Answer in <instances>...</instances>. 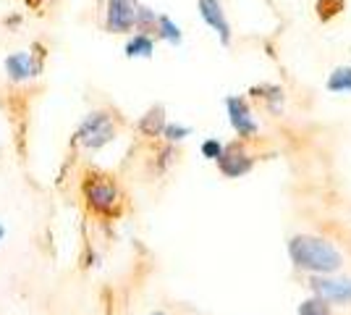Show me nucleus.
Masks as SVG:
<instances>
[{"label":"nucleus","mask_w":351,"mask_h":315,"mask_svg":"<svg viewBox=\"0 0 351 315\" xmlns=\"http://www.w3.org/2000/svg\"><path fill=\"white\" fill-rule=\"evenodd\" d=\"M289 255L296 268L309 270V273H336L341 268V253L328 240L320 237H293L289 242Z\"/></svg>","instance_id":"obj_1"},{"label":"nucleus","mask_w":351,"mask_h":315,"mask_svg":"<svg viewBox=\"0 0 351 315\" xmlns=\"http://www.w3.org/2000/svg\"><path fill=\"white\" fill-rule=\"evenodd\" d=\"M113 137H116V126H113L110 113H105V110L89 113L87 119L82 121V126L76 129V142H82V145L89 148V150L103 148V145H108Z\"/></svg>","instance_id":"obj_2"},{"label":"nucleus","mask_w":351,"mask_h":315,"mask_svg":"<svg viewBox=\"0 0 351 315\" xmlns=\"http://www.w3.org/2000/svg\"><path fill=\"white\" fill-rule=\"evenodd\" d=\"M136 27V3L134 0H108L105 3V30L126 34Z\"/></svg>","instance_id":"obj_3"},{"label":"nucleus","mask_w":351,"mask_h":315,"mask_svg":"<svg viewBox=\"0 0 351 315\" xmlns=\"http://www.w3.org/2000/svg\"><path fill=\"white\" fill-rule=\"evenodd\" d=\"M312 292L315 297L325 302H351V279H325L322 273L312 276Z\"/></svg>","instance_id":"obj_4"},{"label":"nucleus","mask_w":351,"mask_h":315,"mask_svg":"<svg viewBox=\"0 0 351 315\" xmlns=\"http://www.w3.org/2000/svg\"><path fill=\"white\" fill-rule=\"evenodd\" d=\"M199 16H202V21L207 27L218 34L223 45H231V24L226 19L220 0H199Z\"/></svg>","instance_id":"obj_5"},{"label":"nucleus","mask_w":351,"mask_h":315,"mask_svg":"<svg viewBox=\"0 0 351 315\" xmlns=\"http://www.w3.org/2000/svg\"><path fill=\"white\" fill-rule=\"evenodd\" d=\"M84 195H87L89 208L97 210V213H108L118 202V189L108 179H89L84 187Z\"/></svg>","instance_id":"obj_6"},{"label":"nucleus","mask_w":351,"mask_h":315,"mask_svg":"<svg viewBox=\"0 0 351 315\" xmlns=\"http://www.w3.org/2000/svg\"><path fill=\"white\" fill-rule=\"evenodd\" d=\"M43 71V60L37 58V56H32L27 50H21V53H11L8 58H5V74L11 82H27L32 76H37Z\"/></svg>","instance_id":"obj_7"},{"label":"nucleus","mask_w":351,"mask_h":315,"mask_svg":"<svg viewBox=\"0 0 351 315\" xmlns=\"http://www.w3.org/2000/svg\"><path fill=\"white\" fill-rule=\"evenodd\" d=\"M226 108H228V119H231V126H234V132H239V137H254L257 135V121L252 116V110H249V105L244 97H228L226 100Z\"/></svg>","instance_id":"obj_8"},{"label":"nucleus","mask_w":351,"mask_h":315,"mask_svg":"<svg viewBox=\"0 0 351 315\" xmlns=\"http://www.w3.org/2000/svg\"><path fill=\"white\" fill-rule=\"evenodd\" d=\"M218 165L228 179H239V176H244L247 171H252V158H249L247 152L236 150V148H228V150H223V155L218 158Z\"/></svg>","instance_id":"obj_9"},{"label":"nucleus","mask_w":351,"mask_h":315,"mask_svg":"<svg viewBox=\"0 0 351 315\" xmlns=\"http://www.w3.org/2000/svg\"><path fill=\"white\" fill-rule=\"evenodd\" d=\"M123 53H126V58H152L155 43H152V37L147 32H139V34H134L132 40L126 43Z\"/></svg>","instance_id":"obj_10"},{"label":"nucleus","mask_w":351,"mask_h":315,"mask_svg":"<svg viewBox=\"0 0 351 315\" xmlns=\"http://www.w3.org/2000/svg\"><path fill=\"white\" fill-rule=\"evenodd\" d=\"M155 32H158V37H160V40L171 43V45H181V40H184V34H181V27L176 24L171 16H158Z\"/></svg>","instance_id":"obj_11"},{"label":"nucleus","mask_w":351,"mask_h":315,"mask_svg":"<svg viewBox=\"0 0 351 315\" xmlns=\"http://www.w3.org/2000/svg\"><path fill=\"white\" fill-rule=\"evenodd\" d=\"M328 90L330 92H351V66H338L336 71L330 74V79H328Z\"/></svg>","instance_id":"obj_12"},{"label":"nucleus","mask_w":351,"mask_h":315,"mask_svg":"<svg viewBox=\"0 0 351 315\" xmlns=\"http://www.w3.org/2000/svg\"><path fill=\"white\" fill-rule=\"evenodd\" d=\"M162 126H165V119H162V108H152L149 113H147L145 119L139 121V129L145 132V135L155 137V135H162Z\"/></svg>","instance_id":"obj_13"},{"label":"nucleus","mask_w":351,"mask_h":315,"mask_svg":"<svg viewBox=\"0 0 351 315\" xmlns=\"http://www.w3.org/2000/svg\"><path fill=\"white\" fill-rule=\"evenodd\" d=\"M299 315H330V305L320 297H312L299 305Z\"/></svg>","instance_id":"obj_14"},{"label":"nucleus","mask_w":351,"mask_h":315,"mask_svg":"<svg viewBox=\"0 0 351 315\" xmlns=\"http://www.w3.org/2000/svg\"><path fill=\"white\" fill-rule=\"evenodd\" d=\"M155 24H158V14L147 5H136V27L142 32H152Z\"/></svg>","instance_id":"obj_15"},{"label":"nucleus","mask_w":351,"mask_h":315,"mask_svg":"<svg viewBox=\"0 0 351 315\" xmlns=\"http://www.w3.org/2000/svg\"><path fill=\"white\" fill-rule=\"evenodd\" d=\"M162 135H165L168 142H181L184 137L191 135V129L189 126H181V124H165V126H162Z\"/></svg>","instance_id":"obj_16"},{"label":"nucleus","mask_w":351,"mask_h":315,"mask_svg":"<svg viewBox=\"0 0 351 315\" xmlns=\"http://www.w3.org/2000/svg\"><path fill=\"white\" fill-rule=\"evenodd\" d=\"M317 11H320L322 19H330L333 14L343 11V0H320L317 3Z\"/></svg>","instance_id":"obj_17"},{"label":"nucleus","mask_w":351,"mask_h":315,"mask_svg":"<svg viewBox=\"0 0 351 315\" xmlns=\"http://www.w3.org/2000/svg\"><path fill=\"white\" fill-rule=\"evenodd\" d=\"M223 145H220L218 139H207V142H202V155H205L207 161H218L220 155H223Z\"/></svg>","instance_id":"obj_18"},{"label":"nucleus","mask_w":351,"mask_h":315,"mask_svg":"<svg viewBox=\"0 0 351 315\" xmlns=\"http://www.w3.org/2000/svg\"><path fill=\"white\" fill-rule=\"evenodd\" d=\"M24 3H27V5H29V8H40V5H43L45 0H24Z\"/></svg>","instance_id":"obj_19"},{"label":"nucleus","mask_w":351,"mask_h":315,"mask_svg":"<svg viewBox=\"0 0 351 315\" xmlns=\"http://www.w3.org/2000/svg\"><path fill=\"white\" fill-rule=\"evenodd\" d=\"M3 237H5V229H3V226H0V240H3Z\"/></svg>","instance_id":"obj_20"},{"label":"nucleus","mask_w":351,"mask_h":315,"mask_svg":"<svg viewBox=\"0 0 351 315\" xmlns=\"http://www.w3.org/2000/svg\"><path fill=\"white\" fill-rule=\"evenodd\" d=\"M152 315H162V313H152Z\"/></svg>","instance_id":"obj_21"},{"label":"nucleus","mask_w":351,"mask_h":315,"mask_svg":"<svg viewBox=\"0 0 351 315\" xmlns=\"http://www.w3.org/2000/svg\"><path fill=\"white\" fill-rule=\"evenodd\" d=\"M134 3H136V0H134Z\"/></svg>","instance_id":"obj_22"}]
</instances>
